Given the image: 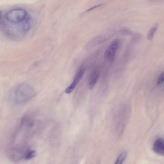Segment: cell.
I'll return each instance as SVG.
<instances>
[{"instance_id":"cell-10","label":"cell","mask_w":164,"mask_h":164,"mask_svg":"<svg viewBox=\"0 0 164 164\" xmlns=\"http://www.w3.org/2000/svg\"><path fill=\"white\" fill-rule=\"evenodd\" d=\"M37 155V152L35 151H30L26 153L25 155V159L26 160H30V159L33 158L36 156Z\"/></svg>"},{"instance_id":"cell-1","label":"cell","mask_w":164,"mask_h":164,"mask_svg":"<svg viewBox=\"0 0 164 164\" xmlns=\"http://www.w3.org/2000/svg\"><path fill=\"white\" fill-rule=\"evenodd\" d=\"M13 93L16 101L23 103L34 97L35 92L30 85L24 84H20L15 88Z\"/></svg>"},{"instance_id":"cell-8","label":"cell","mask_w":164,"mask_h":164,"mask_svg":"<svg viewBox=\"0 0 164 164\" xmlns=\"http://www.w3.org/2000/svg\"><path fill=\"white\" fill-rule=\"evenodd\" d=\"M157 30V27H153L150 29L148 34L147 38L148 40H151L153 39L155 33Z\"/></svg>"},{"instance_id":"cell-9","label":"cell","mask_w":164,"mask_h":164,"mask_svg":"<svg viewBox=\"0 0 164 164\" xmlns=\"http://www.w3.org/2000/svg\"><path fill=\"white\" fill-rule=\"evenodd\" d=\"M127 152H124L121 153L115 163L116 164H122L125 159L127 156Z\"/></svg>"},{"instance_id":"cell-12","label":"cell","mask_w":164,"mask_h":164,"mask_svg":"<svg viewBox=\"0 0 164 164\" xmlns=\"http://www.w3.org/2000/svg\"><path fill=\"white\" fill-rule=\"evenodd\" d=\"M102 5V4H100L95 6L92 7V8H90V9H88V10H87L86 11V12H88L92 11V10H94V9H95L96 8L99 7L101 6Z\"/></svg>"},{"instance_id":"cell-7","label":"cell","mask_w":164,"mask_h":164,"mask_svg":"<svg viewBox=\"0 0 164 164\" xmlns=\"http://www.w3.org/2000/svg\"><path fill=\"white\" fill-rule=\"evenodd\" d=\"M99 73L97 70H95L90 77L89 86L90 89L94 87L98 82L99 78Z\"/></svg>"},{"instance_id":"cell-4","label":"cell","mask_w":164,"mask_h":164,"mask_svg":"<svg viewBox=\"0 0 164 164\" xmlns=\"http://www.w3.org/2000/svg\"><path fill=\"white\" fill-rule=\"evenodd\" d=\"M85 71V69L82 68L78 70L72 83L66 89L65 91V93L69 94L73 91L83 76Z\"/></svg>"},{"instance_id":"cell-3","label":"cell","mask_w":164,"mask_h":164,"mask_svg":"<svg viewBox=\"0 0 164 164\" xmlns=\"http://www.w3.org/2000/svg\"><path fill=\"white\" fill-rule=\"evenodd\" d=\"M120 44V42L118 39L114 40L111 44L105 53V57L107 59L111 62L114 60L117 51L119 47Z\"/></svg>"},{"instance_id":"cell-5","label":"cell","mask_w":164,"mask_h":164,"mask_svg":"<svg viewBox=\"0 0 164 164\" xmlns=\"http://www.w3.org/2000/svg\"><path fill=\"white\" fill-rule=\"evenodd\" d=\"M153 150L157 154L164 156V139L159 138L156 140L153 144Z\"/></svg>"},{"instance_id":"cell-13","label":"cell","mask_w":164,"mask_h":164,"mask_svg":"<svg viewBox=\"0 0 164 164\" xmlns=\"http://www.w3.org/2000/svg\"><path fill=\"white\" fill-rule=\"evenodd\" d=\"M122 32L123 33H125V34H129V33L130 34V33H131V32L129 30L127 29H122Z\"/></svg>"},{"instance_id":"cell-11","label":"cell","mask_w":164,"mask_h":164,"mask_svg":"<svg viewBox=\"0 0 164 164\" xmlns=\"http://www.w3.org/2000/svg\"><path fill=\"white\" fill-rule=\"evenodd\" d=\"M164 81V73L161 74L159 76L158 80V84H160L162 83Z\"/></svg>"},{"instance_id":"cell-2","label":"cell","mask_w":164,"mask_h":164,"mask_svg":"<svg viewBox=\"0 0 164 164\" xmlns=\"http://www.w3.org/2000/svg\"><path fill=\"white\" fill-rule=\"evenodd\" d=\"M27 17L26 10L22 9H13L7 12L5 15L6 20L12 25H16L25 20Z\"/></svg>"},{"instance_id":"cell-6","label":"cell","mask_w":164,"mask_h":164,"mask_svg":"<svg viewBox=\"0 0 164 164\" xmlns=\"http://www.w3.org/2000/svg\"><path fill=\"white\" fill-rule=\"evenodd\" d=\"M33 20L32 17L30 16H27L22 25L23 32L25 34L30 30L33 26Z\"/></svg>"}]
</instances>
